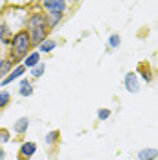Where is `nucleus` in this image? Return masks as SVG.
<instances>
[{
  "label": "nucleus",
  "mask_w": 158,
  "mask_h": 160,
  "mask_svg": "<svg viewBox=\"0 0 158 160\" xmlns=\"http://www.w3.org/2000/svg\"><path fill=\"white\" fill-rule=\"evenodd\" d=\"M38 149V146H37V142H33V140H24V142H20V148H18V160H29L35 157V153Z\"/></svg>",
  "instance_id": "nucleus-3"
},
{
  "label": "nucleus",
  "mask_w": 158,
  "mask_h": 160,
  "mask_svg": "<svg viewBox=\"0 0 158 160\" xmlns=\"http://www.w3.org/2000/svg\"><path fill=\"white\" fill-rule=\"evenodd\" d=\"M11 38H13V29L6 20L0 18V44L2 46H9Z\"/></svg>",
  "instance_id": "nucleus-7"
},
{
  "label": "nucleus",
  "mask_w": 158,
  "mask_h": 160,
  "mask_svg": "<svg viewBox=\"0 0 158 160\" xmlns=\"http://www.w3.org/2000/svg\"><path fill=\"white\" fill-rule=\"evenodd\" d=\"M111 113H113V111L109 109V108H100V109L96 111V118H98L100 122H104V120H107L109 117H111Z\"/></svg>",
  "instance_id": "nucleus-21"
},
{
  "label": "nucleus",
  "mask_w": 158,
  "mask_h": 160,
  "mask_svg": "<svg viewBox=\"0 0 158 160\" xmlns=\"http://www.w3.org/2000/svg\"><path fill=\"white\" fill-rule=\"evenodd\" d=\"M35 93V88H33V84H31L27 78H22L18 84V95L20 97H24V98H27Z\"/></svg>",
  "instance_id": "nucleus-13"
},
{
  "label": "nucleus",
  "mask_w": 158,
  "mask_h": 160,
  "mask_svg": "<svg viewBox=\"0 0 158 160\" xmlns=\"http://www.w3.org/2000/svg\"><path fill=\"white\" fill-rule=\"evenodd\" d=\"M6 158V151H4V146L0 144V160H4Z\"/></svg>",
  "instance_id": "nucleus-22"
},
{
  "label": "nucleus",
  "mask_w": 158,
  "mask_h": 160,
  "mask_svg": "<svg viewBox=\"0 0 158 160\" xmlns=\"http://www.w3.org/2000/svg\"><path fill=\"white\" fill-rule=\"evenodd\" d=\"M13 69H15V62L9 60V58H6V60H4V64H2V69H0V78L4 80Z\"/></svg>",
  "instance_id": "nucleus-16"
},
{
  "label": "nucleus",
  "mask_w": 158,
  "mask_h": 160,
  "mask_svg": "<svg viewBox=\"0 0 158 160\" xmlns=\"http://www.w3.org/2000/svg\"><path fill=\"white\" fill-rule=\"evenodd\" d=\"M29 129V118L27 117H22V118L15 120V124H13V133H15V137H24L26 133Z\"/></svg>",
  "instance_id": "nucleus-9"
},
{
  "label": "nucleus",
  "mask_w": 158,
  "mask_h": 160,
  "mask_svg": "<svg viewBox=\"0 0 158 160\" xmlns=\"http://www.w3.org/2000/svg\"><path fill=\"white\" fill-rule=\"evenodd\" d=\"M124 86H126V89H127L129 93H133V95L140 91V82H138V77H136L135 71L126 73V77H124Z\"/></svg>",
  "instance_id": "nucleus-6"
},
{
  "label": "nucleus",
  "mask_w": 158,
  "mask_h": 160,
  "mask_svg": "<svg viewBox=\"0 0 158 160\" xmlns=\"http://www.w3.org/2000/svg\"><path fill=\"white\" fill-rule=\"evenodd\" d=\"M136 71H138V73H136V77H140L146 84H151V82L155 80V71H153V68H151V64H149V62H138Z\"/></svg>",
  "instance_id": "nucleus-5"
},
{
  "label": "nucleus",
  "mask_w": 158,
  "mask_h": 160,
  "mask_svg": "<svg viewBox=\"0 0 158 160\" xmlns=\"http://www.w3.org/2000/svg\"><path fill=\"white\" fill-rule=\"evenodd\" d=\"M11 138H13V135H11V131L7 128H0V144L4 146V144H9Z\"/></svg>",
  "instance_id": "nucleus-20"
},
{
  "label": "nucleus",
  "mask_w": 158,
  "mask_h": 160,
  "mask_svg": "<svg viewBox=\"0 0 158 160\" xmlns=\"http://www.w3.org/2000/svg\"><path fill=\"white\" fill-rule=\"evenodd\" d=\"M40 62H42V57H40L38 51H31L29 55L24 58V62H22V66L26 68V69H33V68H37Z\"/></svg>",
  "instance_id": "nucleus-12"
},
{
  "label": "nucleus",
  "mask_w": 158,
  "mask_h": 160,
  "mask_svg": "<svg viewBox=\"0 0 158 160\" xmlns=\"http://www.w3.org/2000/svg\"><path fill=\"white\" fill-rule=\"evenodd\" d=\"M31 37L26 29H18L17 33H13V38L9 44V60L15 62V66H18L24 62V58L31 53Z\"/></svg>",
  "instance_id": "nucleus-2"
},
{
  "label": "nucleus",
  "mask_w": 158,
  "mask_h": 160,
  "mask_svg": "<svg viewBox=\"0 0 158 160\" xmlns=\"http://www.w3.org/2000/svg\"><path fill=\"white\" fill-rule=\"evenodd\" d=\"M64 13H46V20H47V29L53 31L57 29L60 24H62V20H64Z\"/></svg>",
  "instance_id": "nucleus-11"
},
{
  "label": "nucleus",
  "mask_w": 158,
  "mask_h": 160,
  "mask_svg": "<svg viewBox=\"0 0 158 160\" xmlns=\"http://www.w3.org/2000/svg\"><path fill=\"white\" fill-rule=\"evenodd\" d=\"M26 68L22 66V64H18V66H15V69L11 71L9 75L6 77L4 80H0V86H7V84H11V82H15V80H18V78H22L24 75H26Z\"/></svg>",
  "instance_id": "nucleus-8"
},
{
  "label": "nucleus",
  "mask_w": 158,
  "mask_h": 160,
  "mask_svg": "<svg viewBox=\"0 0 158 160\" xmlns=\"http://www.w3.org/2000/svg\"><path fill=\"white\" fill-rule=\"evenodd\" d=\"M107 46H109V49H118L120 46H122V37H120L118 33H113L107 40Z\"/></svg>",
  "instance_id": "nucleus-18"
},
{
  "label": "nucleus",
  "mask_w": 158,
  "mask_h": 160,
  "mask_svg": "<svg viewBox=\"0 0 158 160\" xmlns=\"http://www.w3.org/2000/svg\"><path fill=\"white\" fill-rule=\"evenodd\" d=\"M4 60H6L4 57H0V69H2V64H4Z\"/></svg>",
  "instance_id": "nucleus-23"
},
{
  "label": "nucleus",
  "mask_w": 158,
  "mask_h": 160,
  "mask_svg": "<svg viewBox=\"0 0 158 160\" xmlns=\"http://www.w3.org/2000/svg\"><path fill=\"white\" fill-rule=\"evenodd\" d=\"M42 11L46 13H67V8H69V2L66 0H55V2H42L40 4Z\"/></svg>",
  "instance_id": "nucleus-4"
},
{
  "label": "nucleus",
  "mask_w": 158,
  "mask_h": 160,
  "mask_svg": "<svg viewBox=\"0 0 158 160\" xmlns=\"http://www.w3.org/2000/svg\"><path fill=\"white\" fill-rule=\"evenodd\" d=\"M136 158L138 160H155V158H158V149L156 148H144V149L138 151Z\"/></svg>",
  "instance_id": "nucleus-14"
},
{
  "label": "nucleus",
  "mask_w": 158,
  "mask_h": 160,
  "mask_svg": "<svg viewBox=\"0 0 158 160\" xmlns=\"http://www.w3.org/2000/svg\"><path fill=\"white\" fill-rule=\"evenodd\" d=\"M24 29L29 33L31 44L38 48L44 40L49 38V29H47V20H46V13L44 11H33L27 15L26 20V28Z\"/></svg>",
  "instance_id": "nucleus-1"
},
{
  "label": "nucleus",
  "mask_w": 158,
  "mask_h": 160,
  "mask_svg": "<svg viewBox=\"0 0 158 160\" xmlns=\"http://www.w3.org/2000/svg\"><path fill=\"white\" fill-rule=\"evenodd\" d=\"M60 140H62V133H60L58 129L49 131V133L44 137V142H46V146H47L49 149H55V148H58V146H60Z\"/></svg>",
  "instance_id": "nucleus-10"
},
{
  "label": "nucleus",
  "mask_w": 158,
  "mask_h": 160,
  "mask_svg": "<svg viewBox=\"0 0 158 160\" xmlns=\"http://www.w3.org/2000/svg\"><path fill=\"white\" fill-rule=\"evenodd\" d=\"M57 46H58V40L47 38V40H44V42L38 46V53L40 55H42V53H53V51L57 49Z\"/></svg>",
  "instance_id": "nucleus-15"
},
{
  "label": "nucleus",
  "mask_w": 158,
  "mask_h": 160,
  "mask_svg": "<svg viewBox=\"0 0 158 160\" xmlns=\"http://www.w3.org/2000/svg\"><path fill=\"white\" fill-rule=\"evenodd\" d=\"M11 104V93L6 89H0V113Z\"/></svg>",
  "instance_id": "nucleus-17"
},
{
  "label": "nucleus",
  "mask_w": 158,
  "mask_h": 160,
  "mask_svg": "<svg viewBox=\"0 0 158 160\" xmlns=\"http://www.w3.org/2000/svg\"><path fill=\"white\" fill-rule=\"evenodd\" d=\"M46 73V64L44 62H40L37 68H33V69H29V75H31V78H40L42 75Z\"/></svg>",
  "instance_id": "nucleus-19"
}]
</instances>
